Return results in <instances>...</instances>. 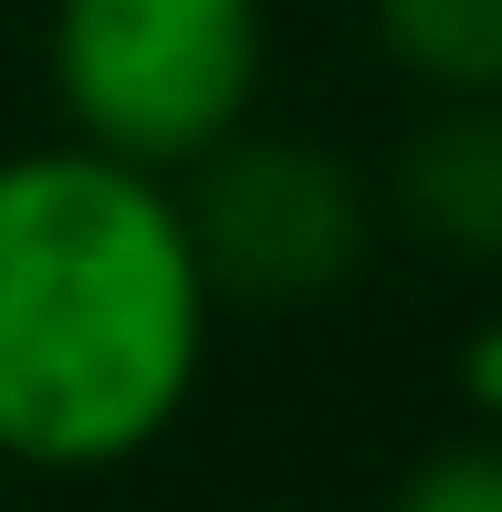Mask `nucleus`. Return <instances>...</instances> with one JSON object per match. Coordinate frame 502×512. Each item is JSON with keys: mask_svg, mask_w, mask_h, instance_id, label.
Here are the masks:
<instances>
[{"mask_svg": "<svg viewBox=\"0 0 502 512\" xmlns=\"http://www.w3.org/2000/svg\"><path fill=\"white\" fill-rule=\"evenodd\" d=\"M387 512H502V439H450V450L408 460Z\"/></svg>", "mask_w": 502, "mask_h": 512, "instance_id": "nucleus-6", "label": "nucleus"}, {"mask_svg": "<svg viewBox=\"0 0 502 512\" xmlns=\"http://www.w3.org/2000/svg\"><path fill=\"white\" fill-rule=\"evenodd\" d=\"M461 398H471V408H482L492 429H502V304L471 324V345H461Z\"/></svg>", "mask_w": 502, "mask_h": 512, "instance_id": "nucleus-7", "label": "nucleus"}, {"mask_svg": "<svg viewBox=\"0 0 502 512\" xmlns=\"http://www.w3.org/2000/svg\"><path fill=\"white\" fill-rule=\"evenodd\" d=\"M377 209H398L408 241L502 272V95H440L429 105L408 126L398 168L377 178Z\"/></svg>", "mask_w": 502, "mask_h": 512, "instance_id": "nucleus-4", "label": "nucleus"}, {"mask_svg": "<svg viewBox=\"0 0 502 512\" xmlns=\"http://www.w3.org/2000/svg\"><path fill=\"white\" fill-rule=\"evenodd\" d=\"M367 32L419 95H502V0H367Z\"/></svg>", "mask_w": 502, "mask_h": 512, "instance_id": "nucleus-5", "label": "nucleus"}, {"mask_svg": "<svg viewBox=\"0 0 502 512\" xmlns=\"http://www.w3.org/2000/svg\"><path fill=\"white\" fill-rule=\"evenodd\" d=\"M168 189L199 272H210V304L304 314V304H335L377 251V178H356V157L314 147V136L231 126Z\"/></svg>", "mask_w": 502, "mask_h": 512, "instance_id": "nucleus-3", "label": "nucleus"}, {"mask_svg": "<svg viewBox=\"0 0 502 512\" xmlns=\"http://www.w3.org/2000/svg\"><path fill=\"white\" fill-rule=\"evenodd\" d=\"M283 512H304V502H283Z\"/></svg>", "mask_w": 502, "mask_h": 512, "instance_id": "nucleus-8", "label": "nucleus"}, {"mask_svg": "<svg viewBox=\"0 0 502 512\" xmlns=\"http://www.w3.org/2000/svg\"><path fill=\"white\" fill-rule=\"evenodd\" d=\"M210 272L157 168L53 136L0 157V471H126L189 418Z\"/></svg>", "mask_w": 502, "mask_h": 512, "instance_id": "nucleus-1", "label": "nucleus"}, {"mask_svg": "<svg viewBox=\"0 0 502 512\" xmlns=\"http://www.w3.org/2000/svg\"><path fill=\"white\" fill-rule=\"evenodd\" d=\"M53 105L63 136L178 178L262 105L272 21L262 0H53Z\"/></svg>", "mask_w": 502, "mask_h": 512, "instance_id": "nucleus-2", "label": "nucleus"}]
</instances>
